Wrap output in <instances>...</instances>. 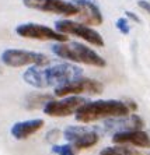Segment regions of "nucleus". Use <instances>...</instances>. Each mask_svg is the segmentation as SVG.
Returning <instances> with one entry per match:
<instances>
[{"instance_id": "obj_3", "label": "nucleus", "mask_w": 150, "mask_h": 155, "mask_svg": "<svg viewBox=\"0 0 150 155\" xmlns=\"http://www.w3.org/2000/svg\"><path fill=\"white\" fill-rule=\"evenodd\" d=\"M51 51L55 56L65 59L67 61L93 66V67H105L107 66V61L103 56H100L94 49L81 42H73V41L55 42L51 46Z\"/></svg>"}, {"instance_id": "obj_16", "label": "nucleus", "mask_w": 150, "mask_h": 155, "mask_svg": "<svg viewBox=\"0 0 150 155\" xmlns=\"http://www.w3.org/2000/svg\"><path fill=\"white\" fill-rule=\"evenodd\" d=\"M100 155H139V152L125 145L117 144L115 147H105L100 151Z\"/></svg>"}, {"instance_id": "obj_2", "label": "nucleus", "mask_w": 150, "mask_h": 155, "mask_svg": "<svg viewBox=\"0 0 150 155\" xmlns=\"http://www.w3.org/2000/svg\"><path fill=\"white\" fill-rule=\"evenodd\" d=\"M131 113L124 101L118 99H98L87 101L76 110L74 117L80 123H93L111 117H124Z\"/></svg>"}, {"instance_id": "obj_4", "label": "nucleus", "mask_w": 150, "mask_h": 155, "mask_svg": "<svg viewBox=\"0 0 150 155\" xmlns=\"http://www.w3.org/2000/svg\"><path fill=\"white\" fill-rule=\"evenodd\" d=\"M55 29L67 36H77V38L86 41L88 45H93V46L103 48L105 45L103 35L98 31H95L93 27L84 25L79 21H74V20H69V18L58 20L55 22Z\"/></svg>"}, {"instance_id": "obj_6", "label": "nucleus", "mask_w": 150, "mask_h": 155, "mask_svg": "<svg viewBox=\"0 0 150 155\" xmlns=\"http://www.w3.org/2000/svg\"><path fill=\"white\" fill-rule=\"evenodd\" d=\"M15 34L20 38L34 41H52V42H66L69 41V36L59 32L56 29L51 28L44 24L37 22H24L15 27Z\"/></svg>"}, {"instance_id": "obj_21", "label": "nucleus", "mask_w": 150, "mask_h": 155, "mask_svg": "<svg viewBox=\"0 0 150 155\" xmlns=\"http://www.w3.org/2000/svg\"><path fill=\"white\" fill-rule=\"evenodd\" d=\"M138 6L147 14H150V0H138Z\"/></svg>"}, {"instance_id": "obj_5", "label": "nucleus", "mask_w": 150, "mask_h": 155, "mask_svg": "<svg viewBox=\"0 0 150 155\" xmlns=\"http://www.w3.org/2000/svg\"><path fill=\"white\" fill-rule=\"evenodd\" d=\"M0 60L9 67H24V66L44 67L49 63V58L46 54L26 49H6L0 56Z\"/></svg>"}, {"instance_id": "obj_17", "label": "nucleus", "mask_w": 150, "mask_h": 155, "mask_svg": "<svg viewBox=\"0 0 150 155\" xmlns=\"http://www.w3.org/2000/svg\"><path fill=\"white\" fill-rule=\"evenodd\" d=\"M52 152L56 155H76V150L70 144H63V145H52Z\"/></svg>"}, {"instance_id": "obj_1", "label": "nucleus", "mask_w": 150, "mask_h": 155, "mask_svg": "<svg viewBox=\"0 0 150 155\" xmlns=\"http://www.w3.org/2000/svg\"><path fill=\"white\" fill-rule=\"evenodd\" d=\"M83 77V69L73 63H58L48 67L29 66L22 74V80L28 85L44 90L48 87H60Z\"/></svg>"}, {"instance_id": "obj_12", "label": "nucleus", "mask_w": 150, "mask_h": 155, "mask_svg": "<svg viewBox=\"0 0 150 155\" xmlns=\"http://www.w3.org/2000/svg\"><path fill=\"white\" fill-rule=\"evenodd\" d=\"M114 144H132L140 148H150V136L143 130H129V131H117L112 136Z\"/></svg>"}, {"instance_id": "obj_20", "label": "nucleus", "mask_w": 150, "mask_h": 155, "mask_svg": "<svg viewBox=\"0 0 150 155\" xmlns=\"http://www.w3.org/2000/svg\"><path fill=\"white\" fill-rule=\"evenodd\" d=\"M125 17L128 18V20H131V21L136 22V24H142V18L136 14V13H133V11H125Z\"/></svg>"}, {"instance_id": "obj_10", "label": "nucleus", "mask_w": 150, "mask_h": 155, "mask_svg": "<svg viewBox=\"0 0 150 155\" xmlns=\"http://www.w3.org/2000/svg\"><path fill=\"white\" fill-rule=\"evenodd\" d=\"M63 136L74 150H88L98 144L100 134L83 126H67Z\"/></svg>"}, {"instance_id": "obj_22", "label": "nucleus", "mask_w": 150, "mask_h": 155, "mask_svg": "<svg viewBox=\"0 0 150 155\" xmlns=\"http://www.w3.org/2000/svg\"><path fill=\"white\" fill-rule=\"evenodd\" d=\"M125 104H126V106L129 108V110H136V109H138V105H136L135 101H126Z\"/></svg>"}, {"instance_id": "obj_15", "label": "nucleus", "mask_w": 150, "mask_h": 155, "mask_svg": "<svg viewBox=\"0 0 150 155\" xmlns=\"http://www.w3.org/2000/svg\"><path fill=\"white\" fill-rule=\"evenodd\" d=\"M53 97L49 94H29L26 98V108L27 109H38L44 108L49 101H52Z\"/></svg>"}, {"instance_id": "obj_18", "label": "nucleus", "mask_w": 150, "mask_h": 155, "mask_svg": "<svg viewBox=\"0 0 150 155\" xmlns=\"http://www.w3.org/2000/svg\"><path fill=\"white\" fill-rule=\"evenodd\" d=\"M115 27H117V29L122 35H128V34L131 32V25H129V21L126 17L118 18L117 22H115Z\"/></svg>"}, {"instance_id": "obj_9", "label": "nucleus", "mask_w": 150, "mask_h": 155, "mask_svg": "<svg viewBox=\"0 0 150 155\" xmlns=\"http://www.w3.org/2000/svg\"><path fill=\"white\" fill-rule=\"evenodd\" d=\"M22 4L31 10L44 11L63 17L77 15V7L67 0H22Z\"/></svg>"}, {"instance_id": "obj_13", "label": "nucleus", "mask_w": 150, "mask_h": 155, "mask_svg": "<svg viewBox=\"0 0 150 155\" xmlns=\"http://www.w3.org/2000/svg\"><path fill=\"white\" fill-rule=\"evenodd\" d=\"M145 126V122L139 115H128L124 117H111L105 119L104 127L107 130H115L117 131H129V130H142Z\"/></svg>"}, {"instance_id": "obj_19", "label": "nucleus", "mask_w": 150, "mask_h": 155, "mask_svg": "<svg viewBox=\"0 0 150 155\" xmlns=\"http://www.w3.org/2000/svg\"><path fill=\"white\" fill-rule=\"evenodd\" d=\"M59 136H60V130H58V129L51 130V131L46 134V141L48 143H51V144H53V143L59 138Z\"/></svg>"}, {"instance_id": "obj_7", "label": "nucleus", "mask_w": 150, "mask_h": 155, "mask_svg": "<svg viewBox=\"0 0 150 155\" xmlns=\"http://www.w3.org/2000/svg\"><path fill=\"white\" fill-rule=\"evenodd\" d=\"M103 90H104L103 83H100V81L93 78L80 77V78L74 80V81H72L69 84L56 87L53 90V95L59 98L70 97V95H81V94L97 95V94H101Z\"/></svg>"}, {"instance_id": "obj_14", "label": "nucleus", "mask_w": 150, "mask_h": 155, "mask_svg": "<svg viewBox=\"0 0 150 155\" xmlns=\"http://www.w3.org/2000/svg\"><path fill=\"white\" fill-rule=\"evenodd\" d=\"M45 122L42 119H29V120H22V122H17L11 127V136L15 140H27L29 136L35 134L44 127Z\"/></svg>"}, {"instance_id": "obj_11", "label": "nucleus", "mask_w": 150, "mask_h": 155, "mask_svg": "<svg viewBox=\"0 0 150 155\" xmlns=\"http://www.w3.org/2000/svg\"><path fill=\"white\" fill-rule=\"evenodd\" d=\"M72 3L77 7L76 17H79V22L88 27H98L103 24V13L94 0H73Z\"/></svg>"}, {"instance_id": "obj_8", "label": "nucleus", "mask_w": 150, "mask_h": 155, "mask_svg": "<svg viewBox=\"0 0 150 155\" xmlns=\"http://www.w3.org/2000/svg\"><path fill=\"white\" fill-rule=\"evenodd\" d=\"M86 102L87 99L84 97L70 95V97H63L60 99H52L42 109H44L45 115L51 116V117H66V116L74 115L77 109Z\"/></svg>"}]
</instances>
